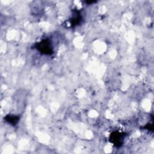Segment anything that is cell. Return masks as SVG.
I'll use <instances>...</instances> for the list:
<instances>
[{
    "label": "cell",
    "instance_id": "3",
    "mask_svg": "<svg viewBox=\"0 0 154 154\" xmlns=\"http://www.w3.org/2000/svg\"><path fill=\"white\" fill-rule=\"evenodd\" d=\"M4 119L9 124L15 125L18 122L19 117L18 116H15V115L10 114V115L6 116L4 118Z\"/></svg>",
    "mask_w": 154,
    "mask_h": 154
},
{
    "label": "cell",
    "instance_id": "4",
    "mask_svg": "<svg viewBox=\"0 0 154 154\" xmlns=\"http://www.w3.org/2000/svg\"><path fill=\"white\" fill-rule=\"evenodd\" d=\"M81 16L80 14L78 11L76 12L75 14L72 17L71 19V22H70L71 25L72 26L77 25L81 22Z\"/></svg>",
    "mask_w": 154,
    "mask_h": 154
},
{
    "label": "cell",
    "instance_id": "2",
    "mask_svg": "<svg viewBox=\"0 0 154 154\" xmlns=\"http://www.w3.org/2000/svg\"><path fill=\"white\" fill-rule=\"evenodd\" d=\"M124 137H125L124 134L116 131L110 134L109 140H110V142H111L114 146L117 147H120L123 144Z\"/></svg>",
    "mask_w": 154,
    "mask_h": 154
},
{
    "label": "cell",
    "instance_id": "1",
    "mask_svg": "<svg viewBox=\"0 0 154 154\" xmlns=\"http://www.w3.org/2000/svg\"><path fill=\"white\" fill-rule=\"evenodd\" d=\"M34 46L36 49L44 55H49L52 54L54 52L52 43L48 38L42 40V41L37 43Z\"/></svg>",
    "mask_w": 154,
    "mask_h": 154
}]
</instances>
